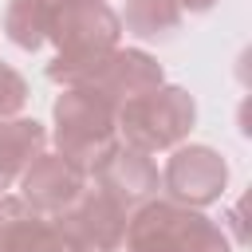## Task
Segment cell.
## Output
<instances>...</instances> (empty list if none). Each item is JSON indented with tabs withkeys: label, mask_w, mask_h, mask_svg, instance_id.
<instances>
[{
	"label": "cell",
	"mask_w": 252,
	"mask_h": 252,
	"mask_svg": "<svg viewBox=\"0 0 252 252\" xmlns=\"http://www.w3.org/2000/svg\"><path fill=\"white\" fill-rule=\"evenodd\" d=\"M118 35L122 20L106 0H51L47 39L55 43V59L47 63V79L63 87H87L118 47Z\"/></svg>",
	"instance_id": "6da1fadb"
},
{
	"label": "cell",
	"mask_w": 252,
	"mask_h": 252,
	"mask_svg": "<svg viewBox=\"0 0 252 252\" xmlns=\"http://www.w3.org/2000/svg\"><path fill=\"white\" fill-rule=\"evenodd\" d=\"M55 118V154L79 165L87 177L118 146V106L94 87H63L51 106Z\"/></svg>",
	"instance_id": "7a4b0ae2"
},
{
	"label": "cell",
	"mask_w": 252,
	"mask_h": 252,
	"mask_svg": "<svg viewBox=\"0 0 252 252\" xmlns=\"http://www.w3.org/2000/svg\"><path fill=\"white\" fill-rule=\"evenodd\" d=\"M126 252H232L228 232L209 220L201 209H185L173 201H146L130 213Z\"/></svg>",
	"instance_id": "3957f363"
},
{
	"label": "cell",
	"mask_w": 252,
	"mask_h": 252,
	"mask_svg": "<svg viewBox=\"0 0 252 252\" xmlns=\"http://www.w3.org/2000/svg\"><path fill=\"white\" fill-rule=\"evenodd\" d=\"M197 122V102L185 87H154L130 102L118 106V134L122 146L142 150V154H158V150H173L189 138Z\"/></svg>",
	"instance_id": "277c9868"
},
{
	"label": "cell",
	"mask_w": 252,
	"mask_h": 252,
	"mask_svg": "<svg viewBox=\"0 0 252 252\" xmlns=\"http://www.w3.org/2000/svg\"><path fill=\"white\" fill-rule=\"evenodd\" d=\"M224 185H228V161L213 146H173L161 169V189L169 193L173 205L185 209H205L220 201Z\"/></svg>",
	"instance_id": "5b68a950"
},
{
	"label": "cell",
	"mask_w": 252,
	"mask_h": 252,
	"mask_svg": "<svg viewBox=\"0 0 252 252\" xmlns=\"http://www.w3.org/2000/svg\"><path fill=\"white\" fill-rule=\"evenodd\" d=\"M55 220L83 244V252H122L130 213L114 197H106L94 181H87L83 193L75 197V205L67 213H59Z\"/></svg>",
	"instance_id": "8992f818"
},
{
	"label": "cell",
	"mask_w": 252,
	"mask_h": 252,
	"mask_svg": "<svg viewBox=\"0 0 252 252\" xmlns=\"http://www.w3.org/2000/svg\"><path fill=\"white\" fill-rule=\"evenodd\" d=\"M87 181H94V185H98L106 197H114L126 213H134V209H142L146 201H154V193H158V185H161L158 165L150 161V154L130 150V146H122V142L94 165V173H91Z\"/></svg>",
	"instance_id": "52a82bcc"
},
{
	"label": "cell",
	"mask_w": 252,
	"mask_h": 252,
	"mask_svg": "<svg viewBox=\"0 0 252 252\" xmlns=\"http://www.w3.org/2000/svg\"><path fill=\"white\" fill-rule=\"evenodd\" d=\"M83 185H87V173L79 165H71L59 154H39L20 173V201L32 213L59 217V213H67L75 205V197L83 193Z\"/></svg>",
	"instance_id": "ba28073f"
},
{
	"label": "cell",
	"mask_w": 252,
	"mask_h": 252,
	"mask_svg": "<svg viewBox=\"0 0 252 252\" xmlns=\"http://www.w3.org/2000/svg\"><path fill=\"white\" fill-rule=\"evenodd\" d=\"M0 252H83V244L43 213H32L20 197H8L0 220Z\"/></svg>",
	"instance_id": "9c48e42d"
},
{
	"label": "cell",
	"mask_w": 252,
	"mask_h": 252,
	"mask_svg": "<svg viewBox=\"0 0 252 252\" xmlns=\"http://www.w3.org/2000/svg\"><path fill=\"white\" fill-rule=\"evenodd\" d=\"M161 83H165V75H161V63L154 55H146L138 47H114L87 87H94L102 98L122 106V102H130V98H138V94H146Z\"/></svg>",
	"instance_id": "30bf717a"
},
{
	"label": "cell",
	"mask_w": 252,
	"mask_h": 252,
	"mask_svg": "<svg viewBox=\"0 0 252 252\" xmlns=\"http://www.w3.org/2000/svg\"><path fill=\"white\" fill-rule=\"evenodd\" d=\"M43 146H47L43 122H35V118H0V197L43 154Z\"/></svg>",
	"instance_id": "8fae6325"
},
{
	"label": "cell",
	"mask_w": 252,
	"mask_h": 252,
	"mask_svg": "<svg viewBox=\"0 0 252 252\" xmlns=\"http://www.w3.org/2000/svg\"><path fill=\"white\" fill-rule=\"evenodd\" d=\"M181 4L177 0H126L122 24L134 39H173V32L181 28Z\"/></svg>",
	"instance_id": "7c38bea8"
},
{
	"label": "cell",
	"mask_w": 252,
	"mask_h": 252,
	"mask_svg": "<svg viewBox=\"0 0 252 252\" xmlns=\"http://www.w3.org/2000/svg\"><path fill=\"white\" fill-rule=\"evenodd\" d=\"M47 24H51V0H8L4 35L16 47L39 51L47 43Z\"/></svg>",
	"instance_id": "4fadbf2b"
},
{
	"label": "cell",
	"mask_w": 252,
	"mask_h": 252,
	"mask_svg": "<svg viewBox=\"0 0 252 252\" xmlns=\"http://www.w3.org/2000/svg\"><path fill=\"white\" fill-rule=\"evenodd\" d=\"M28 106V79L0 59V118H16Z\"/></svg>",
	"instance_id": "5bb4252c"
},
{
	"label": "cell",
	"mask_w": 252,
	"mask_h": 252,
	"mask_svg": "<svg viewBox=\"0 0 252 252\" xmlns=\"http://www.w3.org/2000/svg\"><path fill=\"white\" fill-rule=\"evenodd\" d=\"M181 4V12H193V16H201V12H209L217 0H177Z\"/></svg>",
	"instance_id": "9a60e30c"
}]
</instances>
